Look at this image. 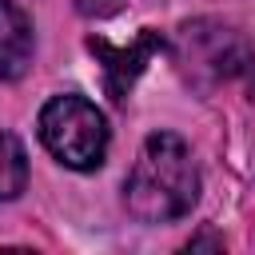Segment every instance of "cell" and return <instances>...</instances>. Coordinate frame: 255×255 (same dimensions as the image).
<instances>
[{"label":"cell","instance_id":"cell-3","mask_svg":"<svg viewBox=\"0 0 255 255\" xmlns=\"http://www.w3.org/2000/svg\"><path fill=\"white\" fill-rule=\"evenodd\" d=\"M40 139L44 147L72 171H92L108 155V124L104 112L84 96H52L40 108Z\"/></svg>","mask_w":255,"mask_h":255},{"label":"cell","instance_id":"cell-2","mask_svg":"<svg viewBox=\"0 0 255 255\" xmlns=\"http://www.w3.org/2000/svg\"><path fill=\"white\" fill-rule=\"evenodd\" d=\"M175 64L179 76L199 92H215L219 84L239 80L255 100V48L231 24L187 20L175 32Z\"/></svg>","mask_w":255,"mask_h":255},{"label":"cell","instance_id":"cell-5","mask_svg":"<svg viewBox=\"0 0 255 255\" xmlns=\"http://www.w3.org/2000/svg\"><path fill=\"white\" fill-rule=\"evenodd\" d=\"M32 60V24L16 0H0V80L24 76Z\"/></svg>","mask_w":255,"mask_h":255},{"label":"cell","instance_id":"cell-1","mask_svg":"<svg viewBox=\"0 0 255 255\" xmlns=\"http://www.w3.org/2000/svg\"><path fill=\"white\" fill-rule=\"evenodd\" d=\"M124 199H128V211L143 223H167L187 215L199 199V171H195L191 147L171 131L147 135L124 183Z\"/></svg>","mask_w":255,"mask_h":255},{"label":"cell","instance_id":"cell-7","mask_svg":"<svg viewBox=\"0 0 255 255\" xmlns=\"http://www.w3.org/2000/svg\"><path fill=\"white\" fill-rule=\"evenodd\" d=\"M128 0H76V8L84 16H112L116 8H124Z\"/></svg>","mask_w":255,"mask_h":255},{"label":"cell","instance_id":"cell-6","mask_svg":"<svg viewBox=\"0 0 255 255\" xmlns=\"http://www.w3.org/2000/svg\"><path fill=\"white\" fill-rule=\"evenodd\" d=\"M28 183V155L12 131H0V203L16 199Z\"/></svg>","mask_w":255,"mask_h":255},{"label":"cell","instance_id":"cell-4","mask_svg":"<svg viewBox=\"0 0 255 255\" xmlns=\"http://www.w3.org/2000/svg\"><path fill=\"white\" fill-rule=\"evenodd\" d=\"M88 48L104 60V84H108V96H112L116 104H124L128 92H131V84H135V76L143 72V64H147L155 52H163L167 40H163L159 32L143 28L128 48H116V44H108V40H100V36H92Z\"/></svg>","mask_w":255,"mask_h":255}]
</instances>
